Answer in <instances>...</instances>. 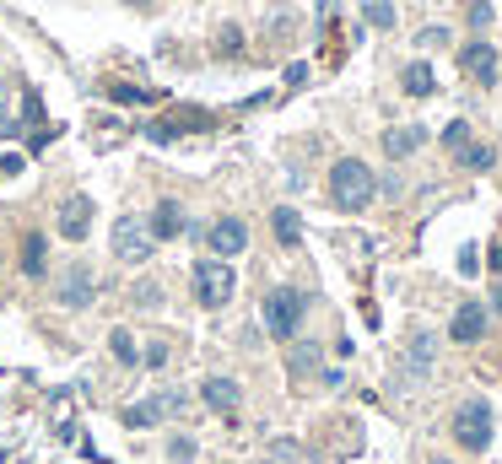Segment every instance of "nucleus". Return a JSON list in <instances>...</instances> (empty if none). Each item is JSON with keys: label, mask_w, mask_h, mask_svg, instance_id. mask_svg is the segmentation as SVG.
Here are the masks:
<instances>
[{"label": "nucleus", "mask_w": 502, "mask_h": 464, "mask_svg": "<svg viewBox=\"0 0 502 464\" xmlns=\"http://www.w3.org/2000/svg\"><path fill=\"white\" fill-rule=\"evenodd\" d=\"M449 335H454L459 346H475V341L486 335V303H459L454 324H449Z\"/></svg>", "instance_id": "obj_12"}, {"label": "nucleus", "mask_w": 502, "mask_h": 464, "mask_svg": "<svg viewBox=\"0 0 502 464\" xmlns=\"http://www.w3.org/2000/svg\"><path fill=\"white\" fill-rule=\"evenodd\" d=\"M465 22L475 28V33H486L497 17H491V0H470V6H465Z\"/></svg>", "instance_id": "obj_21"}, {"label": "nucleus", "mask_w": 502, "mask_h": 464, "mask_svg": "<svg viewBox=\"0 0 502 464\" xmlns=\"http://www.w3.org/2000/svg\"><path fill=\"white\" fill-rule=\"evenodd\" d=\"M147 232H152V243L184 238V206H179V201H157V211L147 216Z\"/></svg>", "instance_id": "obj_13"}, {"label": "nucleus", "mask_w": 502, "mask_h": 464, "mask_svg": "<svg viewBox=\"0 0 502 464\" xmlns=\"http://www.w3.org/2000/svg\"><path fill=\"white\" fill-rule=\"evenodd\" d=\"M195 453H200V448H195V437H168V459H173V464H189Z\"/></svg>", "instance_id": "obj_24"}, {"label": "nucleus", "mask_w": 502, "mask_h": 464, "mask_svg": "<svg viewBox=\"0 0 502 464\" xmlns=\"http://www.w3.org/2000/svg\"><path fill=\"white\" fill-rule=\"evenodd\" d=\"M130 6H152V0H130Z\"/></svg>", "instance_id": "obj_36"}, {"label": "nucleus", "mask_w": 502, "mask_h": 464, "mask_svg": "<svg viewBox=\"0 0 502 464\" xmlns=\"http://www.w3.org/2000/svg\"><path fill=\"white\" fill-rule=\"evenodd\" d=\"M486 313H497V319H502V281H497V292H491V303H486Z\"/></svg>", "instance_id": "obj_33"}, {"label": "nucleus", "mask_w": 502, "mask_h": 464, "mask_svg": "<svg viewBox=\"0 0 502 464\" xmlns=\"http://www.w3.org/2000/svg\"><path fill=\"white\" fill-rule=\"evenodd\" d=\"M421 146H426V130H421V124H389V130H384V152H389L394 162L416 157Z\"/></svg>", "instance_id": "obj_11"}, {"label": "nucleus", "mask_w": 502, "mask_h": 464, "mask_svg": "<svg viewBox=\"0 0 502 464\" xmlns=\"http://www.w3.org/2000/svg\"><path fill=\"white\" fill-rule=\"evenodd\" d=\"M454 157H459V162H465L470 173H486V168L497 162V152H491V146H475V141H465V146H459Z\"/></svg>", "instance_id": "obj_19"}, {"label": "nucleus", "mask_w": 502, "mask_h": 464, "mask_svg": "<svg viewBox=\"0 0 502 464\" xmlns=\"http://www.w3.org/2000/svg\"><path fill=\"white\" fill-rule=\"evenodd\" d=\"M108 351H114V362H119V367H135V362H140V351H135V335H130V329H114V335H108Z\"/></svg>", "instance_id": "obj_18"}, {"label": "nucleus", "mask_w": 502, "mask_h": 464, "mask_svg": "<svg viewBox=\"0 0 502 464\" xmlns=\"http://www.w3.org/2000/svg\"><path fill=\"white\" fill-rule=\"evenodd\" d=\"M152 232H147V222H135V216H124L119 227H114V259H124V264H147L152 259Z\"/></svg>", "instance_id": "obj_6"}, {"label": "nucleus", "mask_w": 502, "mask_h": 464, "mask_svg": "<svg viewBox=\"0 0 502 464\" xmlns=\"http://www.w3.org/2000/svg\"><path fill=\"white\" fill-rule=\"evenodd\" d=\"M17 173H22V157H0V184L17 178Z\"/></svg>", "instance_id": "obj_31"}, {"label": "nucleus", "mask_w": 502, "mask_h": 464, "mask_svg": "<svg viewBox=\"0 0 502 464\" xmlns=\"http://www.w3.org/2000/svg\"><path fill=\"white\" fill-rule=\"evenodd\" d=\"M173 136H179L173 124H147V141H157V146H173Z\"/></svg>", "instance_id": "obj_27"}, {"label": "nucleus", "mask_w": 502, "mask_h": 464, "mask_svg": "<svg viewBox=\"0 0 502 464\" xmlns=\"http://www.w3.org/2000/svg\"><path fill=\"white\" fill-rule=\"evenodd\" d=\"M459 71L475 82V87H497V76H502V65H497V49L486 43V38H475V43H465L459 49Z\"/></svg>", "instance_id": "obj_7"}, {"label": "nucleus", "mask_w": 502, "mask_h": 464, "mask_svg": "<svg viewBox=\"0 0 502 464\" xmlns=\"http://www.w3.org/2000/svg\"><path fill=\"white\" fill-rule=\"evenodd\" d=\"M184 405H189V400H184V389H163V394H152V400L130 405V411H124V427H130V432H147V427H157V421L179 416Z\"/></svg>", "instance_id": "obj_5"}, {"label": "nucleus", "mask_w": 502, "mask_h": 464, "mask_svg": "<svg viewBox=\"0 0 502 464\" xmlns=\"http://www.w3.org/2000/svg\"><path fill=\"white\" fill-rule=\"evenodd\" d=\"M140 362H147V367H168V346H163V341H152V346H147V357H140Z\"/></svg>", "instance_id": "obj_29"}, {"label": "nucleus", "mask_w": 502, "mask_h": 464, "mask_svg": "<svg viewBox=\"0 0 502 464\" xmlns=\"http://www.w3.org/2000/svg\"><path fill=\"white\" fill-rule=\"evenodd\" d=\"M303 313H308V297H303L298 287H275V292H265V303H259V319H265V329H270L275 341H292L298 324H303Z\"/></svg>", "instance_id": "obj_2"}, {"label": "nucleus", "mask_w": 502, "mask_h": 464, "mask_svg": "<svg viewBox=\"0 0 502 464\" xmlns=\"http://www.w3.org/2000/svg\"><path fill=\"white\" fill-rule=\"evenodd\" d=\"M205 243H211V254H217V259H238V254L249 248V227H243L238 216H222V222H211Z\"/></svg>", "instance_id": "obj_10"}, {"label": "nucleus", "mask_w": 502, "mask_h": 464, "mask_svg": "<svg viewBox=\"0 0 502 464\" xmlns=\"http://www.w3.org/2000/svg\"><path fill=\"white\" fill-rule=\"evenodd\" d=\"M314 367H319V346H298L292 351V378H308Z\"/></svg>", "instance_id": "obj_22"}, {"label": "nucleus", "mask_w": 502, "mask_h": 464, "mask_svg": "<svg viewBox=\"0 0 502 464\" xmlns=\"http://www.w3.org/2000/svg\"><path fill=\"white\" fill-rule=\"evenodd\" d=\"M233 287H238V276H233L227 259H200V264H195V303H200V308L233 303Z\"/></svg>", "instance_id": "obj_3"}, {"label": "nucleus", "mask_w": 502, "mask_h": 464, "mask_svg": "<svg viewBox=\"0 0 502 464\" xmlns=\"http://www.w3.org/2000/svg\"><path fill=\"white\" fill-rule=\"evenodd\" d=\"M433 464H449V459H433Z\"/></svg>", "instance_id": "obj_37"}, {"label": "nucleus", "mask_w": 502, "mask_h": 464, "mask_svg": "<svg viewBox=\"0 0 502 464\" xmlns=\"http://www.w3.org/2000/svg\"><path fill=\"white\" fill-rule=\"evenodd\" d=\"M400 87H405L410 98H433V87H438V82H433V65H426V59H410L405 71H400Z\"/></svg>", "instance_id": "obj_16"}, {"label": "nucleus", "mask_w": 502, "mask_h": 464, "mask_svg": "<svg viewBox=\"0 0 502 464\" xmlns=\"http://www.w3.org/2000/svg\"><path fill=\"white\" fill-rule=\"evenodd\" d=\"M87 232H92V194H65L60 201V238L82 243Z\"/></svg>", "instance_id": "obj_9"}, {"label": "nucleus", "mask_w": 502, "mask_h": 464, "mask_svg": "<svg viewBox=\"0 0 502 464\" xmlns=\"http://www.w3.org/2000/svg\"><path fill=\"white\" fill-rule=\"evenodd\" d=\"M270 227H275V243H286V248L303 243V216H298L292 206H275V211H270Z\"/></svg>", "instance_id": "obj_15"}, {"label": "nucleus", "mask_w": 502, "mask_h": 464, "mask_svg": "<svg viewBox=\"0 0 502 464\" xmlns=\"http://www.w3.org/2000/svg\"><path fill=\"white\" fill-rule=\"evenodd\" d=\"M454 437H459V448H470V453L491 448V405H486V400H465V405L454 411Z\"/></svg>", "instance_id": "obj_4"}, {"label": "nucleus", "mask_w": 502, "mask_h": 464, "mask_svg": "<svg viewBox=\"0 0 502 464\" xmlns=\"http://www.w3.org/2000/svg\"><path fill=\"white\" fill-rule=\"evenodd\" d=\"M465 141H470V124H465V119H454V124L443 130V146H449V152H459Z\"/></svg>", "instance_id": "obj_25"}, {"label": "nucleus", "mask_w": 502, "mask_h": 464, "mask_svg": "<svg viewBox=\"0 0 502 464\" xmlns=\"http://www.w3.org/2000/svg\"><path fill=\"white\" fill-rule=\"evenodd\" d=\"M486 259H491V271L502 276V243H491V254H486Z\"/></svg>", "instance_id": "obj_34"}, {"label": "nucleus", "mask_w": 502, "mask_h": 464, "mask_svg": "<svg viewBox=\"0 0 502 464\" xmlns=\"http://www.w3.org/2000/svg\"><path fill=\"white\" fill-rule=\"evenodd\" d=\"M410 362L426 373V362H433V335H416V341H410Z\"/></svg>", "instance_id": "obj_26"}, {"label": "nucleus", "mask_w": 502, "mask_h": 464, "mask_svg": "<svg viewBox=\"0 0 502 464\" xmlns=\"http://www.w3.org/2000/svg\"><path fill=\"white\" fill-rule=\"evenodd\" d=\"M22 271L28 276H44V232H28L22 238Z\"/></svg>", "instance_id": "obj_20"}, {"label": "nucleus", "mask_w": 502, "mask_h": 464, "mask_svg": "<svg viewBox=\"0 0 502 464\" xmlns=\"http://www.w3.org/2000/svg\"><path fill=\"white\" fill-rule=\"evenodd\" d=\"M373 189H378V184H373V168H368L363 157H340V162L330 168V201H335L340 211H351V216L373 206Z\"/></svg>", "instance_id": "obj_1"}, {"label": "nucleus", "mask_w": 502, "mask_h": 464, "mask_svg": "<svg viewBox=\"0 0 502 464\" xmlns=\"http://www.w3.org/2000/svg\"><path fill=\"white\" fill-rule=\"evenodd\" d=\"M363 17H368V28H378V33H389V28L400 22L394 0H363Z\"/></svg>", "instance_id": "obj_17"}, {"label": "nucleus", "mask_w": 502, "mask_h": 464, "mask_svg": "<svg viewBox=\"0 0 502 464\" xmlns=\"http://www.w3.org/2000/svg\"><path fill=\"white\" fill-rule=\"evenodd\" d=\"M103 92H108V98H114V103H152V98H147V92H140V87H130V82H108V87H103Z\"/></svg>", "instance_id": "obj_23"}, {"label": "nucleus", "mask_w": 502, "mask_h": 464, "mask_svg": "<svg viewBox=\"0 0 502 464\" xmlns=\"http://www.w3.org/2000/svg\"><path fill=\"white\" fill-rule=\"evenodd\" d=\"M475 264H481V254H475V248H459V271H465V276H475Z\"/></svg>", "instance_id": "obj_32"}, {"label": "nucleus", "mask_w": 502, "mask_h": 464, "mask_svg": "<svg viewBox=\"0 0 502 464\" xmlns=\"http://www.w3.org/2000/svg\"><path fill=\"white\" fill-rule=\"evenodd\" d=\"M6 108H12V92H6V82H0V124H6Z\"/></svg>", "instance_id": "obj_35"}, {"label": "nucleus", "mask_w": 502, "mask_h": 464, "mask_svg": "<svg viewBox=\"0 0 502 464\" xmlns=\"http://www.w3.org/2000/svg\"><path fill=\"white\" fill-rule=\"evenodd\" d=\"M238 43H243L238 28H222V33H217V49H222V54H238Z\"/></svg>", "instance_id": "obj_28"}, {"label": "nucleus", "mask_w": 502, "mask_h": 464, "mask_svg": "<svg viewBox=\"0 0 502 464\" xmlns=\"http://www.w3.org/2000/svg\"><path fill=\"white\" fill-rule=\"evenodd\" d=\"M200 400L217 411V416H233L238 400H243V389H238L233 378H205V383H200Z\"/></svg>", "instance_id": "obj_14"}, {"label": "nucleus", "mask_w": 502, "mask_h": 464, "mask_svg": "<svg viewBox=\"0 0 502 464\" xmlns=\"http://www.w3.org/2000/svg\"><path fill=\"white\" fill-rule=\"evenodd\" d=\"M22 114H28V119H44V98H38V92H28V98H22Z\"/></svg>", "instance_id": "obj_30"}, {"label": "nucleus", "mask_w": 502, "mask_h": 464, "mask_svg": "<svg viewBox=\"0 0 502 464\" xmlns=\"http://www.w3.org/2000/svg\"><path fill=\"white\" fill-rule=\"evenodd\" d=\"M92 297H98V281H92L87 264H70V271H60V281H54V303H60V308H87Z\"/></svg>", "instance_id": "obj_8"}]
</instances>
